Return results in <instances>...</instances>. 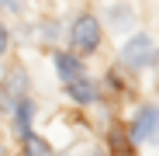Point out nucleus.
<instances>
[{"instance_id":"2eb2a0df","label":"nucleus","mask_w":159,"mask_h":156,"mask_svg":"<svg viewBox=\"0 0 159 156\" xmlns=\"http://www.w3.org/2000/svg\"><path fill=\"white\" fill-rule=\"evenodd\" d=\"M93 156H104V153H93Z\"/></svg>"},{"instance_id":"0eeeda50","label":"nucleus","mask_w":159,"mask_h":156,"mask_svg":"<svg viewBox=\"0 0 159 156\" xmlns=\"http://www.w3.org/2000/svg\"><path fill=\"white\" fill-rule=\"evenodd\" d=\"M66 87H69L73 101H80V104H90V101L97 97V90H93V83L87 80V76H76V80H69Z\"/></svg>"},{"instance_id":"6e6552de","label":"nucleus","mask_w":159,"mask_h":156,"mask_svg":"<svg viewBox=\"0 0 159 156\" xmlns=\"http://www.w3.org/2000/svg\"><path fill=\"white\" fill-rule=\"evenodd\" d=\"M24 149H28V156H52V146H48L45 139H38L35 132L24 135Z\"/></svg>"},{"instance_id":"423d86ee","label":"nucleus","mask_w":159,"mask_h":156,"mask_svg":"<svg viewBox=\"0 0 159 156\" xmlns=\"http://www.w3.org/2000/svg\"><path fill=\"white\" fill-rule=\"evenodd\" d=\"M24 90H28V80H24L21 69H14V73L7 76V83H4V97H7L11 104H17V101L24 97Z\"/></svg>"},{"instance_id":"f8f14e48","label":"nucleus","mask_w":159,"mask_h":156,"mask_svg":"<svg viewBox=\"0 0 159 156\" xmlns=\"http://www.w3.org/2000/svg\"><path fill=\"white\" fill-rule=\"evenodd\" d=\"M0 4H4L7 11H21V0H0Z\"/></svg>"},{"instance_id":"ddd939ff","label":"nucleus","mask_w":159,"mask_h":156,"mask_svg":"<svg viewBox=\"0 0 159 156\" xmlns=\"http://www.w3.org/2000/svg\"><path fill=\"white\" fill-rule=\"evenodd\" d=\"M66 156H80V153H66Z\"/></svg>"},{"instance_id":"7ed1b4c3","label":"nucleus","mask_w":159,"mask_h":156,"mask_svg":"<svg viewBox=\"0 0 159 156\" xmlns=\"http://www.w3.org/2000/svg\"><path fill=\"white\" fill-rule=\"evenodd\" d=\"M56 69L62 73V80H76V76H83V63H80L76 56H69V52H59L56 56Z\"/></svg>"},{"instance_id":"4468645a","label":"nucleus","mask_w":159,"mask_h":156,"mask_svg":"<svg viewBox=\"0 0 159 156\" xmlns=\"http://www.w3.org/2000/svg\"><path fill=\"white\" fill-rule=\"evenodd\" d=\"M0 156H4V146H0Z\"/></svg>"},{"instance_id":"9d476101","label":"nucleus","mask_w":159,"mask_h":156,"mask_svg":"<svg viewBox=\"0 0 159 156\" xmlns=\"http://www.w3.org/2000/svg\"><path fill=\"white\" fill-rule=\"evenodd\" d=\"M152 142H159V111H156V121H152V132H149Z\"/></svg>"},{"instance_id":"20e7f679","label":"nucleus","mask_w":159,"mask_h":156,"mask_svg":"<svg viewBox=\"0 0 159 156\" xmlns=\"http://www.w3.org/2000/svg\"><path fill=\"white\" fill-rule=\"evenodd\" d=\"M14 111H17V118H14V121H17V135L24 139V135L31 132V118H35V104H31L28 97H21V101L14 104Z\"/></svg>"},{"instance_id":"39448f33","label":"nucleus","mask_w":159,"mask_h":156,"mask_svg":"<svg viewBox=\"0 0 159 156\" xmlns=\"http://www.w3.org/2000/svg\"><path fill=\"white\" fill-rule=\"evenodd\" d=\"M152 121H156V108H142V111H139V118H135V125H131V139H135V142L149 139Z\"/></svg>"},{"instance_id":"1a4fd4ad","label":"nucleus","mask_w":159,"mask_h":156,"mask_svg":"<svg viewBox=\"0 0 159 156\" xmlns=\"http://www.w3.org/2000/svg\"><path fill=\"white\" fill-rule=\"evenodd\" d=\"M111 17H114V21H118V24H114V28H125V24H128V21H131V14H128V11H125V7H114V11H111Z\"/></svg>"},{"instance_id":"9b49d317","label":"nucleus","mask_w":159,"mask_h":156,"mask_svg":"<svg viewBox=\"0 0 159 156\" xmlns=\"http://www.w3.org/2000/svg\"><path fill=\"white\" fill-rule=\"evenodd\" d=\"M0 52H7V28L0 24Z\"/></svg>"},{"instance_id":"f257e3e1","label":"nucleus","mask_w":159,"mask_h":156,"mask_svg":"<svg viewBox=\"0 0 159 156\" xmlns=\"http://www.w3.org/2000/svg\"><path fill=\"white\" fill-rule=\"evenodd\" d=\"M73 45H76L80 52H93V49L100 45V24H97V17L83 14V17L73 24Z\"/></svg>"},{"instance_id":"f03ea898","label":"nucleus","mask_w":159,"mask_h":156,"mask_svg":"<svg viewBox=\"0 0 159 156\" xmlns=\"http://www.w3.org/2000/svg\"><path fill=\"white\" fill-rule=\"evenodd\" d=\"M156 59H159V52H156V45H152L149 35H139V38H131V42L125 45V63L135 66V69H142V66H149V63H156Z\"/></svg>"}]
</instances>
